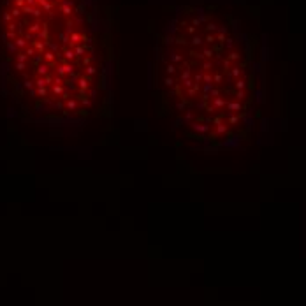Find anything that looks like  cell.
<instances>
[{"mask_svg":"<svg viewBox=\"0 0 306 306\" xmlns=\"http://www.w3.org/2000/svg\"><path fill=\"white\" fill-rule=\"evenodd\" d=\"M2 42L7 60L37 97L78 111L102 85V35L88 0H5Z\"/></svg>","mask_w":306,"mask_h":306,"instance_id":"obj_1","label":"cell"},{"mask_svg":"<svg viewBox=\"0 0 306 306\" xmlns=\"http://www.w3.org/2000/svg\"><path fill=\"white\" fill-rule=\"evenodd\" d=\"M160 71L167 97L193 123L232 125L248 106L250 51L224 16L188 14L165 42Z\"/></svg>","mask_w":306,"mask_h":306,"instance_id":"obj_2","label":"cell"}]
</instances>
